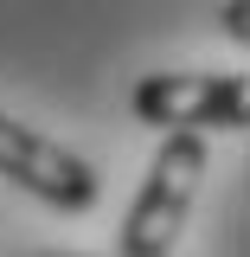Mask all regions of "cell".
Masks as SVG:
<instances>
[{"instance_id":"3957f363","label":"cell","mask_w":250,"mask_h":257,"mask_svg":"<svg viewBox=\"0 0 250 257\" xmlns=\"http://www.w3.org/2000/svg\"><path fill=\"white\" fill-rule=\"evenodd\" d=\"M0 180L26 187L32 199H45L58 212L96 206V167L90 161H77L71 148H58V142H45V135H32L20 122H7V116H0Z\"/></svg>"},{"instance_id":"277c9868","label":"cell","mask_w":250,"mask_h":257,"mask_svg":"<svg viewBox=\"0 0 250 257\" xmlns=\"http://www.w3.org/2000/svg\"><path fill=\"white\" fill-rule=\"evenodd\" d=\"M224 39H237V45L250 39V0H231L224 7Z\"/></svg>"},{"instance_id":"6da1fadb","label":"cell","mask_w":250,"mask_h":257,"mask_svg":"<svg viewBox=\"0 0 250 257\" xmlns=\"http://www.w3.org/2000/svg\"><path fill=\"white\" fill-rule=\"evenodd\" d=\"M199 174H205V135L167 128L154 167H148V180L122 219V257H173L186 212H192V193H199Z\"/></svg>"},{"instance_id":"7a4b0ae2","label":"cell","mask_w":250,"mask_h":257,"mask_svg":"<svg viewBox=\"0 0 250 257\" xmlns=\"http://www.w3.org/2000/svg\"><path fill=\"white\" fill-rule=\"evenodd\" d=\"M148 128H250V84L218 71H154L128 96Z\"/></svg>"}]
</instances>
